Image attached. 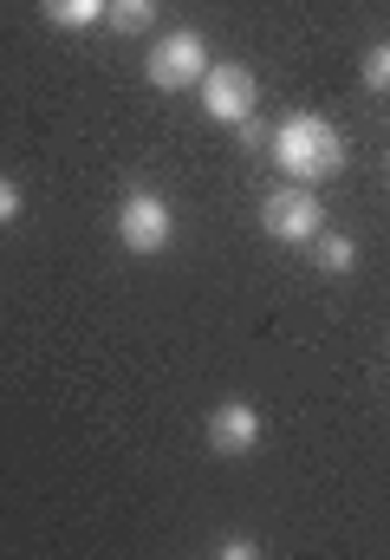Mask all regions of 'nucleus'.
<instances>
[{
	"label": "nucleus",
	"mask_w": 390,
	"mask_h": 560,
	"mask_svg": "<svg viewBox=\"0 0 390 560\" xmlns=\"http://www.w3.org/2000/svg\"><path fill=\"white\" fill-rule=\"evenodd\" d=\"M209 443H215L222 456H248V450L260 443V411L241 405V398L215 405V411H209Z\"/></svg>",
	"instance_id": "nucleus-6"
},
{
	"label": "nucleus",
	"mask_w": 390,
	"mask_h": 560,
	"mask_svg": "<svg viewBox=\"0 0 390 560\" xmlns=\"http://www.w3.org/2000/svg\"><path fill=\"white\" fill-rule=\"evenodd\" d=\"M365 85H371V92H390V39H378V46L365 52Z\"/></svg>",
	"instance_id": "nucleus-10"
},
{
	"label": "nucleus",
	"mask_w": 390,
	"mask_h": 560,
	"mask_svg": "<svg viewBox=\"0 0 390 560\" xmlns=\"http://www.w3.org/2000/svg\"><path fill=\"white\" fill-rule=\"evenodd\" d=\"M222 555H228V560H255L260 548H255V541H241V535H235V541H222Z\"/></svg>",
	"instance_id": "nucleus-13"
},
{
	"label": "nucleus",
	"mask_w": 390,
	"mask_h": 560,
	"mask_svg": "<svg viewBox=\"0 0 390 560\" xmlns=\"http://www.w3.org/2000/svg\"><path fill=\"white\" fill-rule=\"evenodd\" d=\"M202 112L215 118V125H248L255 118V72L248 66H209L202 72Z\"/></svg>",
	"instance_id": "nucleus-5"
},
{
	"label": "nucleus",
	"mask_w": 390,
	"mask_h": 560,
	"mask_svg": "<svg viewBox=\"0 0 390 560\" xmlns=\"http://www.w3.org/2000/svg\"><path fill=\"white\" fill-rule=\"evenodd\" d=\"M312 268H319V275H352V268H358V242L319 229V235H312Z\"/></svg>",
	"instance_id": "nucleus-7"
},
{
	"label": "nucleus",
	"mask_w": 390,
	"mask_h": 560,
	"mask_svg": "<svg viewBox=\"0 0 390 560\" xmlns=\"http://www.w3.org/2000/svg\"><path fill=\"white\" fill-rule=\"evenodd\" d=\"M202 72H209L202 33H163V39L143 52V79H150L156 92H189V85H202Z\"/></svg>",
	"instance_id": "nucleus-2"
},
{
	"label": "nucleus",
	"mask_w": 390,
	"mask_h": 560,
	"mask_svg": "<svg viewBox=\"0 0 390 560\" xmlns=\"http://www.w3.org/2000/svg\"><path fill=\"white\" fill-rule=\"evenodd\" d=\"M169 202L163 196H150V189H130L125 202H118V242H125L137 261H150V255H163L169 248Z\"/></svg>",
	"instance_id": "nucleus-4"
},
{
	"label": "nucleus",
	"mask_w": 390,
	"mask_h": 560,
	"mask_svg": "<svg viewBox=\"0 0 390 560\" xmlns=\"http://www.w3.org/2000/svg\"><path fill=\"white\" fill-rule=\"evenodd\" d=\"M156 20V0H111L105 7V26H118V33H143Z\"/></svg>",
	"instance_id": "nucleus-9"
},
{
	"label": "nucleus",
	"mask_w": 390,
	"mask_h": 560,
	"mask_svg": "<svg viewBox=\"0 0 390 560\" xmlns=\"http://www.w3.org/2000/svg\"><path fill=\"white\" fill-rule=\"evenodd\" d=\"M13 215H20V183H13V176L0 170V229H7Z\"/></svg>",
	"instance_id": "nucleus-11"
},
{
	"label": "nucleus",
	"mask_w": 390,
	"mask_h": 560,
	"mask_svg": "<svg viewBox=\"0 0 390 560\" xmlns=\"http://www.w3.org/2000/svg\"><path fill=\"white\" fill-rule=\"evenodd\" d=\"M267 150H273V163L286 170V183H326V176L345 170V138H339L326 118H312V112L286 118Z\"/></svg>",
	"instance_id": "nucleus-1"
},
{
	"label": "nucleus",
	"mask_w": 390,
	"mask_h": 560,
	"mask_svg": "<svg viewBox=\"0 0 390 560\" xmlns=\"http://www.w3.org/2000/svg\"><path fill=\"white\" fill-rule=\"evenodd\" d=\"M105 7H111V0H39V13H46L52 26H72V33H79V26H98Z\"/></svg>",
	"instance_id": "nucleus-8"
},
{
	"label": "nucleus",
	"mask_w": 390,
	"mask_h": 560,
	"mask_svg": "<svg viewBox=\"0 0 390 560\" xmlns=\"http://www.w3.org/2000/svg\"><path fill=\"white\" fill-rule=\"evenodd\" d=\"M260 229L273 242H312L326 229V202L312 196V183H286V189H273L260 202Z\"/></svg>",
	"instance_id": "nucleus-3"
},
{
	"label": "nucleus",
	"mask_w": 390,
	"mask_h": 560,
	"mask_svg": "<svg viewBox=\"0 0 390 560\" xmlns=\"http://www.w3.org/2000/svg\"><path fill=\"white\" fill-rule=\"evenodd\" d=\"M241 143H248V150H260V143H273V131H267L260 118H248V125H241Z\"/></svg>",
	"instance_id": "nucleus-12"
}]
</instances>
